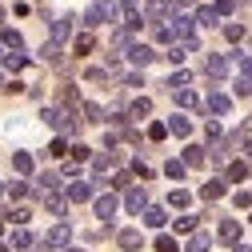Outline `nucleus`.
Segmentation results:
<instances>
[{"mask_svg":"<svg viewBox=\"0 0 252 252\" xmlns=\"http://www.w3.org/2000/svg\"><path fill=\"white\" fill-rule=\"evenodd\" d=\"M112 20H116V4H112V0H92L88 12L80 16L84 32H92V28H100V24H112Z\"/></svg>","mask_w":252,"mask_h":252,"instance_id":"nucleus-1","label":"nucleus"},{"mask_svg":"<svg viewBox=\"0 0 252 252\" xmlns=\"http://www.w3.org/2000/svg\"><path fill=\"white\" fill-rule=\"evenodd\" d=\"M228 68H232V56H224V52H208L204 56V76L208 80H224Z\"/></svg>","mask_w":252,"mask_h":252,"instance_id":"nucleus-2","label":"nucleus"},{"mask_svg":"<svg viewBox=\"0 0 252 252\" xmlns=\"http://www.w3.org/2000/svg\"><path fill=\"white\" fill-rule=\"evenodd\" d=\"M164 24H172V28H168V32H172V44H176V40H192V36H196V24H192V16H180V12H172Z\"/></svg>","mask_w":252,"mask_h":252,"instance_id":"nucleus-3","label":"nucleus"},{"mask_svg":"<svg viewBox=\"0 0 252 252\" xmlns=\"http://www.w3.org/2000/svg\"><path fill=\"white\" fill-rule=\"evenodd\" d=\"M92 204H96V216H100L104 224L112 228V220H116V208H120V200H116L112 192H100V196H92Z\"/></svg>","mask_w":252,"mask_h":252,"instance_id":"nucleus-4","label":"nucleus"},{"mask_svg":"<svg viewBox=\"0 0 252 252\" xmlns=\"http://www.w3.org/2000/svg\"><path fill=\"white\" fill-rule=\"evenodd\" d=\"M68 240H72V228H68V224H56V228L44 232L40 248H68Z\"/></svg>","mask_w":252,"mask_h":252,"instance_id":"nucleus-5","label":"nucleus"},{"mask_svg":"<svg viewBox=\"0 0 252 252\" xmlns=\"http://www.w3.org/2000/svg\"><path fill=\"white\" fill-rule=\"evenodd\" d=\"M72 24H76L72 16H60V20H52V28H48V44H56V48H60V44H64V40L72 36Z\"/></svg>","mask_w":252,"mask_h":252,"instance_id":"nucleus-6","label":"nucleus"},{"mask_svg":"<svg viewBox=\"0 0 252 252\" xmlns=\"http://www.w3.org/2000/svg\"><path fill=\"white\" fill-rule=\"evenodd\" d=\"M204 108L212 112V116H228V108H232V96H228V92H208V96H204Z\"/></svg>","mask_w":252,"mask_h":252,"instance_id":"nucleus-7","label":"nucleus"},{"mask_svg":"<svg viewBox=\"0 0 252 252\" xmlns=\"http://www.w3.org/2000/svg\"><path fill=\"white\" fill-rule=\"evenodd\" d=\"M124 208H128V212H144L148 208V192H144V188L140 184H132V188H124Z\"/></svg>","mask_w":252,"mask_h":252,"instance_id":"nucleus-8","label":"nucleus"},{"mask_svg":"<svg viewBox=\"0 0 252 252\" xmlns=\"http://www.w3.org/2000/svg\"><path fill=\"white\" fill-rule=\"evenodd\" d=\"M124 56H128V60H132L136 68H148L152 60H156V52H152L148 44H140V40H136V44H128V48H124Z\"/></svg>","mask_w":252,"mask_h":252,"instance_id":"nucleus-9","label":"nucleus"},{"mask_svg":"<svg viewBox=\"0 0 252 252\" xmlns=\"http://www.w3.org/2000/svg\"><path fill=\"white\" fill-rule=\"evenodd\" d=\"M116 244H120L124 252H140V248H144V236H140V228H120V232H116Z\"/></svg>","mask_w":252,"mask_h":252,"instance_id":"nucleus-10","label":"nucleus"},{"mask_svg":"<svg viewBox=\"0 0 252 252\" xmlns=\"http://www.w3.org/2000/svg\"><path fill=\"white\" fill-rule=\"evenodd\" d=\"M92 196H96V188H92V184H84V180L68 184V192H64V200H68V204H84V200H92Z\"/></svg>","mask_w":252,"mask_h":252,"instance_id":"nucleus-11","label":"nucleus"},{"mask_svg":"<svg viewBox=\"0 0 252 252\" xmlns=\"http://www.w3.org/2000/svg\"><path fill=\"white\" fill-rule=\"evenodd\" d=\"M140 216H144V224H148V228H164V224H168V212H164L160 204H148Z\"/></svg>","mask_w":252,"mask_h":252,"instance_id":"nucleus-12","label":"nucleus"},{"mask_svg":"<svg viewBox=\"0 0 252 252\" xmlns=\"http://www.w3.org/2000/svg\"><path fill=\"white\" fill-rule=\"evenodd\" d=\"M224 192H228V184L220 180V176H216V180H204V184H200V200H220Z\"/></svg>","mask_w":252,"mask_h":252,"instance_id":"nucleus-13","label":"nucleus"},{"mask_svg":"<svg viewBox=\"0 0 252 252\" xmlns=\"http://www.w3.org/2000/svg\"><path fill=\"white\" fill-rule=\"evenodd\" d=\"M168 132H172V136H180V140H188V136H192V120H188L184 112H176V116L168 120Z\"/></svg>","mask_w":252,"mask_h":252,"instance_id":"nucleus-14","label":"nucleus"},{"mask_svg":"<svg viewBox=\"0 0 252 252\" xmlns=\"http://www.w3.org/2000/svg\"><path fill=\"white\" fill-rule=\"evenodd\" d=\"M240 232H244V228H240V220H232V216H228V220H220V240H224V244H240Z\"/></svg>","mask_w":252,"mask_h":252,"instance_id":"nucleus-15","label":"nucleus"},{"mask_svg":"<svg viewBox=\"0 0 252 252\" xmlns=\"http://www.w3.org/2000/svg\"><path fill=\"white\" fill-rule=\"evenodd\" d=\"M204 160H208V156H204V148H200V144H188V148H184V156H180V164H184V168H200Z\"/></svg>","mask_w":252,"mask_h":252,"instance_id":"nucleus-16","label":"nucleus"},{"mask_svg":"<svg viewBox=\"0 0 252 252\" xmlns=\"http://www.w3.org/2000/svg\"><path fill=\"white\" fill-rule=\"evenodd\" d=\"M124 116H128V120H144V116H152V100H148V96H136Z\"/></svg>","mask_w":252,"mask_h":252,"instance_id":"nucleus-17","label":"nucleus"},{"mask_svg":"<svg viewBox=\"0 0 252 252\" xmlns=\"http://www.w3.org/2000/svg\"><path fill=\"white\" fill-rule=\"evenodd\" d=\"M40 200H44V208H48L52 216H64V208H68V200H64V192H44Z\"/></svg>","mask_w":252,"mask_h":252,"instance_id":"nucleus-18","label":"nucleus"},{"mask_svg":"<svg viewBox=\"0 0 252 252\" xmlns=\"http://www.w3.org/2000/svg\"><path fill=\"white\" fill-rule=\"evenodd\" d=\"M248 176V164L244 160H228V168H224V184H240Z\"/></svg>","mask_w":252,"mask_h":252,"instance_id":"nucleus-19","label":"nucleus"},{"mask_svg":"<svg viewBox=\"0 0 252 252\" xmlns=\"http://www.w3.org/2000/svg\"><path fill=\"white\" fill-rule=\"evenodd\" d=\"M56 188H60V176H56V172H40V176H36V196L56 192Z\"/></svg>","mask_w":252,"mask_h":252,"instance_id":"nucleus-20","label":"nucleus"},{"mask_svg":"<svg viewBox=\"0 0 252 252\" xmlns=\"http://www.w3.org/2000/svg\"><path fill=\"white\" fill-rule=\"evenodd\" d=\"M112 164H116V152H100V156H92V172H96V176H108Z\"/></svg>","mask_w":252,"mask_h":252,"instance_id":"nucleus-21","label":"nucleus"},{"mask_svg":"<svg viewBox=\"0 0 252 252\" xmlns=\"http://www.w3.org/2000/svg\"><path fill=\"white\" fill-rule=\"evenodd\" d=\"M172 96H176V104H180V108H196V104H200V96H196L192 88H176Z\"/></svg>","mask_w":252,"mask_h":252,"instance_id":"nucleus-22","label":"nucleus"},{"mask_svg":"<svg viewBox=\"0 0 252 252\" xmlns=\"http://www.w3.org/2000/svg\"><path fill=\"white\" fill-rule=\"evenodd\" d=\"M208 248H212V236L208 232H192V240H188L184 252H208Z\"/></svg>","mask_w":252,"mask_h":252,"instance_id":"nucleus-23","label":"nucleus"},{"mask_svg":"<svg viewBox=\"0 0 252 252\" xmlns=\"http://www.w3.org/2000/svg\"><path fill=\"white\" fill-rule=\"evenodd\" d=\"M0 48L20 52V32H16V28H4V32H0Z\"/></svg>","mask_w":252,"mask_h":252,"instance_id":"nucleus-24","label":"nucleus"},{"mask_svg":"<svg viewBox=\"0 0 252 252\" xmlns=\"http://www.w3.org/2000/svg\"><path fill=\"white\" fill-rule=\"evenodd\" d=\"M68 156H72V164H84V160H92V148L76 140V144H68Z\"/></svg>","mask_w":252,"mask_h":252,"instance_id":"nucleus-25","label":"nucleus"},{"mask_svg":"<svg viewBox=\"0 0 252 252\" xmlns=\"http://www.w3.org/2000/svg\"><path fill=\"white\" fill-rule=\"evenodd\" d=\"M40 56L48 60L52 68H64V56H60V48H56V44H44V48H40Z\"/></svg>","mask_w":252,"mask_h":252,"instance_id":"nucleus-26","label":"nucleus"},{"mask_svg":"<svg viewBox=\"0 0 252 252\" xmlns=\"http://www.w3.org/2000/svg\"><path fill=\"white\" fill-rule=\"evenodd\" d=\"M24 64H28V56H24V52H4V68H8V72H20Z\"/></svg>","mask_w":252,"mask_h":252,"instance_id":"nucleus-27","label":"nucleus"},{"mask_svg":"<svg viewBox=\"0 0 252 252\" xmlns=\"http://www.w3.org/2000/svg\"><path fill=\"white\" fill-rule=\"evenodd\" d=\"M12 244H16V252H32V232H28V228H16Z\"/></svg>","mask_w":252,"mask_h":252,"instance_id":"nucleus-28","label":"nucleus"},{"mask_svg":"<svg viewBox=\"0 0 252 252\" xmlns=\"http://www.w3.org/2000/svg\"><path fill=\"white\" fill-rule=\"evenodd\" d=\"M188 84H192V72H184V68H176L172 76H168V88L176 92V88H188Z\"/></svg>","mask_w":252,"mask_h":252,"instance_id":"nucleus-29","label":"nucleus"},{"mask_svg":"<svg viewBox=\"0 0 252 252\" xmlns=\"http://www.w3.org/2000/svg\"><path fill=\"white\" fill-rule=\"evenodd\" d=\"M12 168H16L20 176H28V172H32V156H28V152H16V156H12Z\"/></svg>","mask_w":252,"mask_h":252,"instance_id":"nucleus-30","label":"nucleus"},{"mask_svg":"<svg viewBox=\"0 0 252 252\" xmlns=\"http://www.w3.org/2000/svg\"><path fill=\"white\" fill-rule=\"evenodd\" d=\"M216 20H220V16H216L212 8H200V12L192 16V24H200V28H216Z\"/></svg>","mask_w":252,"mask_h":252,"instance_id":"nucleus-31","label":"nucleus"},{"mask_svg":"<svg viewBox=\"0 0 252 252\" xmlns=\"http://www.w3.org/2000/svg\"><path fill=\"white\" fill-rule=\"evenodd\" d=\"M80 116H88V124H100L104 120V108L100 104H80Z\"/></svg>","mask_w":252,"mask_h":252,"instance_id":"nucleus-32","label":"nucleus"},{"mask_svg":"<svg viewBox=\"0 0 252 252\" xmlns=\"http://www.w3.org/2000/svg\"><path fill=\"white\" fill-rule=\"evenodd\" d=\"M156 252H180V244H176V236H168V232H160V236H156Z\"/></svg>","mask_w":252,"mask_h":252,"instance_id":"nucleus-33","label":"nucleus"},{"mask_svg":"<svg viewBox=\"0 0 252 252\" xmlns=\"http://www.w3.org/2000/svg\"><path fill=\"white\" fill-rule=\"evenodd\" d=\"M72 52H76V56H88V52H92V32H80L76 44H72Z\"/></svg>","mask_w":252,"mask_h":252,"instance_id":"nucleus-34","label":"nucleus"},{"mask_svg":"<svg viewBox=\"0 0 252 252\" xmlns=\"http://www.w3.org/2000/svg\"><path fill=\"white\" fill-rule=\"evenodd\" d=\"M4 220H12V224H16V228H24V224H28V220H32V212H28V208H12V212H8Z\"/></svg>","mask_w":252,"mask_h":252,"instance_id":"nucleus-35","label":"nucleus"},{"mask_svg":"<svg viewBox=\"0 0 252 252\" xmlns=\"http://www.w3.org/2000/svg\"><path fill=\"white\" fill-rule=\"evenodd\" d=\"M236 4H240V0H216L212 12H216V16H232V12H236Z\"/></svg>","mask_w":252,"mask_h":252,"instance_id":"nucleus-36","label":"nucleus"},{"mask_svg":"<svg viewBox=\"0 0 252 252\" xmlns=\"http://www.w3.org/2000/svg\"><path fill=\"white\" fill-rule=\"evenodd\" d=\"M184 172H188V168H184L180 160H168V164H164V176H168V180H184Z\"/></svg>","mask_w":252,"mask_h":252,"instance_id":"nucleus-37","label":"nucleus"},{"mask_svg":"<svg viewBox=\"0 0 252 252\" xmlns=\"http://www.w3.org/2000/svg\"><path fill=\"white\" fill-rule=\"evenodd\" d=\"M4 192H8L12 200H20V196H28V184H24V180H12V184H4Z\"/></svg>","mask_w":252,"mask_h":252,"instance_id":"nucleus-38","label":"nucleus"},{"mask_svg":"<svg viewBox=\"0 0 252 252\" xmlns=\"http://www.w3.org/2000/svg\"><path fill=\"white\" fill-rule=\"evenodd\" d=\"M188 200H192V196H188L184 188H172V196H168V204H172V208H188Z\"/></svg>","mask_w":252,"mask_h":252,"instance_id":"nucleus-39","label":"nucleus"},{"mask_svg":"<svg viewBox=\"0 0 252 252\" xmlns=\"http://www.w3.org/2000/svg\"><path fill=\"white\" fill-rule=\"evenodd\" d=\"M164 136H168V124H164V120L148 124V140H164Z\"/></svg>","mask_w":252,"mask_h":252,"instance_id":"nucleus-40","label":"nucleus"},{"mask_svg":"<svg viewBox=\"0 0 252 252\" xmlns=\"http://www.w3.org/2000/svg\"><path fill=\"white\" fill-rule=\"evenodd\" d=\"M152 36L160 40V44H172V32H168V24L160 20V24H152Z\"/></svg>","mask_w":252,"mask_h":252,"instance_id":"nucleus-41","label":"nucleus"},{"mask_svg":"<svg viewBox=\"0 0 252 252\" xmlns=\"http://www.w3.org/2000/svg\"><path fill=\"white\" fill-rule=\"evenodd\" d=\"M224 36H228L232 44H240V40H244V24H224Z\"/></svg>","mask_w":252,"mask_h":252,"instance_id":"nucleus-42","label":"nucleus"},{"mask_svg":"<svg viewBox=\"0 0 252 252\" xmlns=\"http://www.w3.org/2000/svg\"><path fill=\"white\" fill-rule=\"evenodd\" d=\"M48 156H68V140H64V136H56V140L48 144Z\"/></svg>","mask_w":252,"mask_h":252,"instance_id":"nucleus-43","label":"nucleus"},{"mask_svg":"<svg viewBox=\"0 0 252 252\" xmlns=\"http://www.w3.org/2000/svg\"><path fill=\"white\" fill-rule=\"evenodd\" d=\"M184 56H188V52H184L180 44H172V48L164 52V60H168V64H184Z\"/></svg>","mask_w":252,"mask_h":252,"instance_id":"nucleus-44","label":"nucleus"},{"mask_svg":"<svg viewBox=\"0 0 252 252\" xmlns=\"http://www.w3.org/2000/svg\"><path fill=\"white\" fill-rule=\"evenodd\" d=\"M232 60L244 68V76H252V52H240V48H236V56H232Z\"/></svg>","mask_w":252,"mask_h":252,"instance_id":"nucleus-45","label":"nucleus"},{"mask_svg":"<svg viewBox=\"0 0 252 252\" xmlns=\"http://www.w3.org/2000/svg\"><path fill=\"white\" fill-rule=\"evenodd\" d=\"M176 232H196V216H176Z\"/></svg>","mask_w":252,"mask_h":252,"instance_id":"nucleus-46","label":"nucleus"},{"mask_svg":"<svg viewBox=\"0 0 252 252\" xmlns=\"http://www.w3.org/2000/svg\"><path fill=\"white\" fill-rule=\"evenodd\" d=\"M84 80H92V84H104V80H108V68H88V72H84Z\"/></svg>","mask_w":252,"mask_h":252,"instance_id":"nucleus-47","label":"nucleus"},{"mask_svg":"<svg viewBox=\"0 0 252 252\" xmlns=\"http://www.w3.org/2000/svg\"><path fill=\"white\" fill-rule=\"evenodd\" d=\"M236 96H252V76H236Z\"/></svg>","mask_w":252,"mask_h":252,"instance_id":"nucleus-48","label":"nucleus"},{"mask_svg":"<svg viewBox=\"0 0 252 252\" xmlns=\"http://www.w3.org/2000/svg\"><path fill=\"white\" fill-rule=\"evenodd\" d=\"M40 120L56 128V120H60V108H52V104H48V108H40Z\"/></svg>","mask_w":252,"mask_h":252,"instance_id":"nucleus-49","label":"nucleus"},{"mask_svg":"<svg viewBox=\"0 0 252 252\" xmlns=\"http://www.w3.org/2000/svg\"><path fill=\"white\" fill-rule=\"evenodd\" d=\"M112 40H116L120 48H128V44H132V32H128V28H116V32H112Z\"/></svg>","mask_w":252,"mask_h":252,"instance_id":"nucleus-50","label":"nucleus"},{"mask_svg":"<svg viewBox=\"0 0 252 252\" xmlns=\"http://www.w3.org/2000/svg\"><path fill=\"white\" fill-rule=\"evenodd\" d=\"M204 136H208V140H220V124H216V120H204Z\"/></svg>","mask_w":252,"mask_h":252,"instance_id":"nucleus-51","label":"nucleus"},{"mask_svg":"<svg viewBox=\"0 0 252 252\" xmlns=\"http://www.w3.org/2000/svg\"><path fill=\"white\" fill-rule=\"evenodd\" d=\"M112 184H116V188H132V176H128V172H116Z\"/></svg>","mask_w":252,"mask_h":252,"instance_id":"nucleus-52","label":"nucleus"},{"mask_svg":"<svg viewBox=\"0 0 252 252\" xmlns=\"http://www.w3.org/2000/svg\"><path fill=\"white\" fill-rule=\"evenodd\" d=\"M124 84H128V88H144V76H140V72H128V76H124Z\"/></svg>","mask_w":252,"mask_h":252,"instance_id":"nucleus-53","label":"nucleus"},{"mask_svg":"<svg viewBox=\"0 0 252 252\" xmlns=\"http://www.w3.org/2000/svg\"><path fill=\"white\" fill-rule=\"evenodd\" d=\"M120 8H124V16H128V12H140V0H120Z\"/></svg>","mask_w":252,"mask_h":252,"instance_id":"nucleus-54","label":"nucleus"},{"mask_svg":"<svg viewBox=\"0 0 252 252\" xmlns=\"http://www.w3.org/2000/svg\"><path fill=\"white\" fill-rule=\"evenodd\" d=\"M236 208H252V192H236Z\"/></svg>","mask_w":252,"mask_h":252,"instance_id":"nucleus-55","label":"nucleus"},{"mask_svg":"<svg viewBox=\"0 0 252 252\" xmlns=\"http://www.w3.org/2000/svg\"><path fill=\"white\" fill-rule=\"evenodd\" d=\"M232 252H252V248L248 244H232Z\"/></svg>","mask_w":252,"mask_h":252,"instance_id":"nucleus-56","label":"nucleus"},{"mask_svg":"<svg viewBox=\"0 0 252 252\" xmlns=\"http://www.w3.org/2000/svg\"><path fill=\"white\" fill-rule=\"evenodd\" d=\"M0 252H12V248H8V244H0Z\"/></svg>","mask_w":252,"mask_h":252,"instance_id":"nucleus-57","label":"nucleus"},{"mask_svg":"<svg viewBox=\"0 0 252 252\" xmlns=\"http://www.w3.org/2000/svg\"><path fill=\"white\" fill-rule=\"evenodd\" d=\"M64 252H84V248H64Z\"/></svg>","mask_w":252,"mask_h":252,"instance_id":"nucleus-58","label":"nucleus"},{"mask_svg":"<svg viewBox=\"0 0 252 252\" xmlns=\"http://www.w3.org/2000/svg\"><path fill=\"white\" fill-rule=\"evenodd\" d=\"M0 232H4V220H0Z\"/></svg>","mask_w":252,"mask_h":252,"instance_id":"nucleus-59","label":"nucleus"},{"mask_svg":"<svg viewBox=\"0 0 252 252\" xmlns=\"http://www.w3.org/2000/svg\"><path fill=\"white\" fill-rule=\"evenodd\" d=\"M0 196H4V184H0Z\"/></svg>","mask_w":252,"mask_h":252,"instance_id":"nucleus-60","label":"nucleus"},{"mask_svg":"<svg viewBox=\"0 0 252 252\" xmlns=\"http://www.w3.org/2000/svg\"><path fill=\"white\" fill-rule=\"evenodd\" d=\"M0 20H4V8H0Z\"/></svg>","mask_w":252,"mask_h":252,"instance_id":"nucleus-61","label":"nucleus"},{"mask_svg":"<svg viewBox=\"0 0 252 252\" xmlns=\"http://www.w3.org/2000/svg\"><path fill=\"white\" fill-rule=\"evenodd\" d=\"M0 60H4V48H0Z\"/></svg>","mask_w":252,"mask_h":252,"instance_id":"nucleus-62","label":"nucleus"},{"mask_svg":"<svg viewBox=\"0 0 252 252\" xmlns=\"http://www.w3.org/2000/svg\"><path fill=\"white\" fill-rule=\"evenodd\" d=\"M0 84H4V76H0Z\"/></svg>","mask_w":252,"mask_h":252,"instance_id":"nucleus-63","label":"nucleus"}]
</instances>
